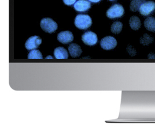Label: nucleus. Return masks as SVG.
I'll return each mask as SVG.
<instances>
[{"instance_id": "obj_1", "label": "nucleus", "mask_w": 155, "mask_h": 132, "mask_svg": "<svg viewBox=\"0 0 155 132\" xmlns=\"http://www.w3.org/2000/svg\"><path fill=\"white\" fill-rule=\"evenodd\" d=\"M92 24V20L89 15L78 14L75 19V25L80 30H86Z\"/></svg>"}, {"instance_id": "obj_2", "label": "nucleus", "mask_w": 155, "mask_h": 132, "mask_svg": "<svg viewBox=\"0 0 155 132\" xmlns=\"http://www.w3.org/2000/svg\"><path fill=\"white\" fill-rule=\"evenodd\" d=\"M41 28L44 31L48 33H53L58 28L57 23L51 18H44L42 19L40 23Z\"/></svg>"}, {"instance_id": "obj_3", "label": "nucleus", "mask_w": 155, "mask_h": 132, "mask_svg": "<svg viewBox=\"0 0 155 132\" xmlns=\"http://www.w3.org/2000/svg\"><path fill=\"white\" fill-rule=\"evenodd\" d=\"M124 14V8L120 4H115L107 12V16L110 19H116L122 17Z\"/></svg>"}, {"instance_id": "obj_4", "label": "nucleus", "mask_w": 155, "mask_h": 132, "mask_svg": "<svg viewBox=\"0 0 155 132\" xmlns=\"http://www.w3.org/2000/svg\"><path fill=\"white\" fill-rule=\"evenodd\" d=\"M155 11V2L149 1H145L139 9V12L143 16H148Z\"/></svg>"}, {"instance_id": "obj_5", "label": "nucleus", "mask_w": 155, "mask_h": 132, "mask_svg": "<svg viewBox=\"0 0 155 132\" xmlns=\"http://www.w3.org/2000/svg\"><path fill=\"white\" fill-rule=\"evenodd\" d=\"M100 45L102 49L106 50H110L116 47L117 41L115 38L110 36H108L101 39L100 42Z\"/></svg>"}, {"instance_id": "obj_6", "label": "nucleus", "mask_w": 155, "mask_h": 132, "mask_svg": "<svg viewBox=\"0 0 155 132\" xmlns=\"http://www.w3.org/2000/svg\"><path fill=\"white\" fill-rule=\"evenodd\" d=\"M82 40L87 45L93 46L97 43V35L91 31L86 32L82 36Z\"/></svg>"}, {"instance_id": "obj_7", "label": "nucleus", "mask_w": 155, "mask_h": 132, "mask_svg": "<svg viewBox=\"0 0 155 132\" xmlns=\"http://www.w3.org/2000/svg\"><path fill=\"white\" fill-rule=\"evenodd\" d=\"M42 43V39L38 36H33L26 41L25 47L28 50H31L38 47Z\"/></svg>"}, {"instance_id": "obj_8", "label": "nucleus", "mask_w": 155, "mask_h": 132, "mask_svg": "<svg viewBox=\"0 0 155 132\" xmlns=\"http://www.w3.org/2000/svg\"><path fill=\"white\" fill-rule=\"evenodd\" d=\"M58 41L63 44H67L74 40V35L72 33L68 31L60 32L58 35Z\"/></svg>"}, {"instance_id": "obj_9", "label": "nucleus", "mask_w": 155, "mask_h": 132, "mask_svg": "<svg viewBox=\"0 0 155 132\" xmlns=\"http://www.w3.org/2000/svg\"><path fill=\"white\" fill-rule=\"evenodd\" d=\"M91 2L86 0H79L74 5V9L78 12H85L91 8Z\"/></svg>"}, {"instance_id": "obj_10", "label": "nucleus", "mask_w": 155, "mask_h": 132, "mask_svg": "<svg viewBox=\"0 0 155 132\" xmlns=\"http://www.w3.org/2000/svg\"><path fill=\"white\" fill-rule=\"evenodd\" d=\"M68 51L71 57L74 58L80 56L82 52L80 46L75 43H72L68 46Z\"/></svg>"}, {"instance_id": "obj_11", "label": "nucleus", "mask_w": 155, "mask_h": 132, "mask_svg": "<svg viewBox=\"0 0 155 132\" xmlns=\"http://www.w3.org/2000/svg\"><path fill=\"white\" fill-rule=\"evenodd\" d=\"M54 56L57 59H67L68 57L67 51L62 47H58L54 49Z\"/></svg>"}, {"instance_id": "obj_12", "label": "nucleus", "mask_w": 155, "mask_h": 132, "mask_svg": "<svg viewBox=\"0 0 155 132\" xmlns=\"http://www.w3.org/2000/svg\"><path fill=\"white\" fill-rule=\"evenodd\" d=\"M129 24L131 28L133 30H138L141 25V23L139 18L136 16H133L130 18L129 20Z\"/></svg>"}, {"instance_id": "obj_13", "label": "nucleus", "mask_w": 155, "mask_h": 132, "mask_svg": "<svg viewBox=\"0 0 155 132\" xmlns=\"http://www.w3.org/2000/svg\"><path fill=\"white\" fill-rule=\"evenodd\" d=\"M144 26L149 31L155 32V19L153 17H148L144 21Z\"/></svg>"}, {"instance_id": "obj_14", "label": "nucleus", "mask_w": 155, "mask_h": 132, "mask_svg": "<svg viewBox=\"0 0 155 132\" xmlns=\"http://www.w3.org/2000/svg\"><path fill=\"white\" fill-rule=\"evenodd\" d=\"M145 1V0H133L130 5L131 11L133 12H137V11H139L140 6Z\"/></svg>"}, {"instance_id": "obj_15", "label": "nucleus", "mask_w": 155, "mask_h": 132, "mask_svg": "<svg viewBox=\"0 0 155 132\" xmlns=\"http://www.w3.org/2000/svg\"><path fill=\"white\" fill-rule=\"evenodd\" d=\"M122 28H123V24L121 22L115 21L111 25L110 30L112 33L115 34H117L122 31Z\"/></svg>"}, {"instance_id": "obj_16", "label": "nucleus", "mask_w": 155, "mask_h": 132, "mask_svg": "<svg viewBox=\"0 0 155 132\" xmlns=\"http://www.w3.org/2000/svg\"><path fill=\"white\" fill-rule=\"evenodd\" d=\"M28 59H42V53L38 50H33L30 52L28 55Z\"/></svg>"}, {"instance_id": "obj_17", "label": "nucleus", "mask_w": 155, "mask_h": 132, "mask_svg": "<svg viewBox=\"0 0 155 132\" xmlns=\"http://www.w3.org/2000/svg\"><path fill=\"white\" fill-rule=\"evenodd\" d=\"M153 40V38H152V37L149 36L148 34H144L143 35L142 38H141L140 39V43L142 44V45H148V44H150L152 43Z\"/></svg>"}, {"instance_id": "obj_18", "label": "nucleus", "mask_w": 155, "mask_h": 132, "mask_svg": "<svg viewBox=\"0 0 155 132\" xmlns=\"http://www.w3.org/2000/svg\"><path fill=\"white\" fill-rule=\"evenodd\" d=\"M76 1L77 0H63V2L67 5H72L76 2Z\"/></svg>"}, {"instance_id": "obj_19", "label": "nucleus", "mask_w": 155, "mask_h": 132, "mask_svg": "<svg viewBox=\"0 0 155 132\" xmlns=\"http://www.w3.org/2000/svg\"><path fill=\"white\" fill-rule=\"evenodd\" d=\"M149 58H151V59H155V54H153V53H151V54H149L148 55Z\"/></svg>"}, {"instance_id": "obj_20", "label": "nucleus", "mask_w": 155, "mask_h": 132, "mask_svg": "<svg viewBox=\"0 0 155 132\" xmlns=\"http://www.w3.org/2000/svg\"><path fill=\"white\" fill-rule=\"evenodd\" d=\"M89 1H91V2H94V3H97L100 2L101 0H89Z\"/></svg>"}, {"instance_id": "obj_21", "label": "nucleus", "mask_w": 155, "mask_h": 132, "mask_svg": "<svg viewBox=\"0 0 155 132\" xmlns=\"http://www.w3.org/2000/svg\"><path fill=\"white\" fill-rule=\"evenodd\" d=\"M46 59H48V58H50V59H52V58H53V57H51V56H48V57H46Z\"/></svg>"}, {"instance_id": "obj_22", "label": "nucleus", "mask_w": 155, "mask_h": 132, "mask_svg": "<svg viewBox=\"0 0 155 132\" xmlns=\"http://www.w3.org/2000/svg\"><path fill=\"white\" fill-rule=\"evenodd\" d=\"M110 1H115V0H110Z\"/></svg>"}]
</instances>
